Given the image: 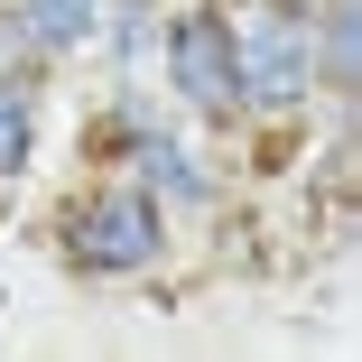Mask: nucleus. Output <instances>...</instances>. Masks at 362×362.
I'll use <instances>...</instances> for the list:
<instances>
[{"label":"nucleus","instance_id":"f257e3e1","mask_svg":"<svg viewBox=\"0 0 362 362\" xmlns=\"http://www.w3.org/2000/svg\"><path fill=\"white\" fill-rule=\"evenodd\" d=\"M233 75H242V103H307L316 93V10L269 0L260 19H242L233 28Z\"/></svg>","mask_w":362,"mask_h":362},{"label":"nucleus","instance_id":"f03ea898","mask_svg":"<svg viewBox=\"0 0 362 362\" xmlns=\"http://www.w3.org/2000/svg\"><path fill=\"white\" fill-rule=\"evenodd\" d=\"M168 242V214L158 195H139V186H103L75 223H65V260L93 269V279H121V269H149Z\"/></svg>","mask_w":362,"mask_h":362},{"label":"nucleus","instance_id":"7ed1b4c3","mask_svg":"<svg viewBox=\"0 0 362 362\" xmlns=\"http://www.w3.org/2000/svg\"><path fill=\"white\" fill-rule=\"evenodd\" d=\"M168 75H177V93H186L195 112L223 121V112L242 103V75H233V19H223V10H186V19L168 28Z\"/></svg>","mask_w":362,"mask_h":362},{"label":"nucleus","instance_id":"20e7f679","mask_svg":"<svg viewBox=\"0 0 362 362\" xmlns=\"http://www.w3.org/2000/svg\"><path fill=\"white\" fill-rule=\"evenodd\" d=\"M19 28L37 47H84L103 28V0H19Z\"/></svg>","mask_w":362,"mask_h":362},{"label":"nucleus","instance_id":"39448f33","mask_svg":"<svg viewBox=\"0 0 362 362\" xmlns=\"http://www.w3.org/2000/svg\"><path fill=\"white\" fill-rule=\"evenodd\" d=\"M28 149H37V93L19 75H0V177H19Z\"/></svg>","mask_w":362,"mask_h":362},{"label":"nucleus","instance_id":"423d86ee","mask_svg":"<svg viewBox=\"0 0 362 362\" xmlns=\"http://www.w3.org/2000/svg\"><path fill=\"white\" fill-rule=\"evenodd\" d=\"M139 168H149L168 195H204V177L186 168V149H177V139H149V149H139Z\"/></svg>","mask_w":362,"mask_h":362},{"label":"nucleus","instance_id":"0eeeda50","mask_svg":"<svg viewBox=\"0 0 362 362\" xmlns=\"http://www.w3.org/2000/svg\"><path fill=\"white\" fill-rule=\"evenodd\" d=\"M28 47H37V37H28V28H19V10H10V19H0V75H10V65H19Z\"/></svg>","mask_w":362,"mask_h":362},{"label":"nucleus","instance_id":"6e6552de","mask_svg":"<svg viewBox=\"0 0 362 362\" xmlns=\"http://www.w3.org/2000/svg\"><path fill=\"white\" fill-rule=\"evenodd\" d=\"M288 10H344V0H288Z\"/></svg>","mask_w":362,"mask_h":362}]
</instances>
